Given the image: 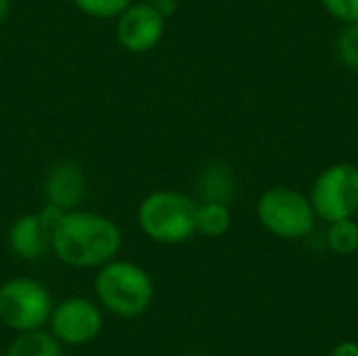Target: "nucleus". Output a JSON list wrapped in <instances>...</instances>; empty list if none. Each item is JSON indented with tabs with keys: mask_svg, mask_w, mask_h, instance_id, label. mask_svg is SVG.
I'll use <instances>...</instances> for the list:
<instances>
[{
	"mask_svg": "<svg viewBox=\"0 0 358 356\" xmlns=\"http://www.w3.org/2000/svg\"><path fill=\"white\" fill-rule=\"evenodd\" d=\"M120 245V229L92 212H65L52 233L55 256L73 269L103 266L115 258Z\"/></svg>",
	"mask_w": 358,
	"mask_h": 356,
	"instance_id": "1",
	"label": "nucleus"
},
{
	"mask_svg": "<svg viewBox=\"0 0 358 356\" xmlns=\"http://www.w3.org/2000/svg\"><path fill=\"white\" fill-rule=\"evenodd\" d=\"M94 294L105 311L115 317L134 319L147 313L153 302V281L136 264L111 260L101 266L94 279Z\"/></svg>",
	"mask_w": 358,
	"mask_h": 356,
	"instance_id": "2",
	"label": "nucleus"
},
{
	"mask_svg": "<svg viewBox=\"0 0 358 356\" xmlns=\"http://www.w3.org/2000/svg\"><path fill=\"white\" fill-rule=\"evenodd\" d=\"M197 204L176 191H155L138 208V225L147 237L159 243H182L197 233Z\"/></svg>",
	"mask_w": 358,
	"mask_h": 356,
	"instance_id": "3",
	"label": "nucleus"
},
{
	"mask_svg": "<svg viewBox=\"0 0 358 356\" xmlns=\"http://www.w3.org/2000/svg\"><path fill=\"white\" fill-rule=\"evenodd\" d=\"M315 210L308 197L289 187H273L258 199V220L281 239H302L315 227Z\"/></svg>",
	"mask_w": 358,
	"mask_h": 356,
	"instance_id": "4",
	"label": "nucleus"
},
{
	"mask_svg": "<svg viewBox=\"0 0 358 356\" xmlns=\"http://www.w3.org/2000/svg\"><path fill=\"white\" fill-rule=\"evenodd\" d=\"M50 313V294L42 283L17 277L0 285V321L15 334L40 329Z\"/></svg>",
	"mask_w": 358,
	"mask_h": 356,
	"instance_id": "5",
	"label": "nucleus"
},
{
	"mask_svg": "<svg viewBox=\"0 0 358 356\" xmlns=\"http://www.w3.org/2000/svg\"><path fill=\"white\" fill-rule=\"evenodd\" d=\"M310 204L321 220L338 222L358 212V166L336 164L319 174L313 185Z\"/></svg>",
	"mask_w": 358,
	"mask_h": 356,
	"instance_id": "6",
	"label": "nucleus"
},
{
	"mask_svg": "<svg viewBox=\"0 0 358 356\" xmlns=\"http://www.w3.org/2000/svg\"><path fill=\"white\" fill-rule=\"evenodd\" d=\"M50 334L65 346H84L103 329L101 308L86 298H67L50 313Z\"/></svg>",
	"mask_w": 358,
	"mask_h": 356,
	"instance_id": "7",
	"label": "nucleus"
},
{
	"mask_svg": "<svg viewBox=\"0 0 358 356\" xmlns=\"http://www.w3.org/2000/svg\"><path fill=\"white\" fill-rule=\"evenodd\" d=\"M63 210L46 204L38 214H25L15 220L8 233L10 252L23 260H38L52 248V233L63 218Z\"/></svg>",
	"mask_w": 358,
	"mask_h": 356,
	"instance_id": "8",
	"label": "nucleus"
},
{
	"mask_svg": "<svg viewBox=\"0 0 358 356\" xmlns=\"http://www.w3.org/2000/svg\"><path fill=\"white\" fill-rule=\"evenodd\" d=\"M164 15L153 2L130 4L117 21V40L130 52L153 48L164 36Z\"/></svg>",
	"mask_w": 358,
	"mask_h": 356,
	"instance_id": "9",
	"label": "nucleus"
},
{
	"mask_svg": "<svg viewBox=\"0 0 358 356\" xmlns=\"http://www.w3.org/2000/svg\"><path fill=\"white\" fill-rule=\"evenodd\" d=\"M86 193V178L78 164L61 162L52 166L44 180V197L50 206L63 212L73 210Z\"/></svg>",
	"mask_w": 358,
	"mask_h": 356,
	"instance_id": "10",
	"label": "nucleus"
},
{
	"mask_svg": "<svg viewBox=\"0 0 358 356\" xmlns=\"http://www.w3.org/2000/svg\"><path fill=\"white\" fill-rule=\"evenodd\" d=\"M6 356H63V346L50 332L34 329L17 334Z\"/></svg>",
	"mask_w": 358,
	"mask_h": 356,
	"instance_id": "11",
	"label": "nucleus"
},
{
	"mask_svg": "<svg viewBox=\"0 0 358 356\" xmlns=\"http://www.w3.org/2000/svg\"><path fill=\"white\" fill-rule=\"evenodd\" d=\"M199 191L203 195V201H216L227 204L233 193V174L222 164H212L203 170Z\"/></svg>",
	"mask_w": 358,
	"mask_h": 356,
	"instance_id": "12",
	"label": "nucleus"
},
{
	"mask_svg": "<svg viewBox=\"0 0 358 356\" xmlns=\"http://www.w3.org/2000/svg\"><path fill=\"white\" fill-rule=\"evenodd\" d=\"M195 227L199 233L208 237H220L229 231L231 227V212L227 204H216V201H203L197 206L195 212Z\"/></svg>",
	"mask_w": 358,
	"mask_h": 356,
	"instance_id": "13",
	"label": "nucleus"
},
{
	"mask_svg": "<svg viewBox=\"0 0 358 356\" xmlns=\"http://www.w3.org/2000/svg\"><path fill=\"white\" fill-rule=\"evenodd\" d=\"M327 243L340 256L355 254L358 250V222H355L352 218L331 222V229L327 233Z\"/></svg>",
	"mask_w": 358,
	"mask_h": 356,
	"instance_id": "14",
	"label": "nucleus"
},
{
	"mask_svg": "<svg viewBox=\"0 0 358 356\" xmlns=\"http://www.w3.org/2000/svg\"><path fill=\"white\" fill-rule=\"evenodd\" d=\"M336 50L338 59L346 67L358 69V23H346V27L338 36Z\"/></svg>",
	"mask_w": 358,
	"mask_h": 356,
	"instance_id": "15",
	"label": "nucleus"
},
{
	"mask_svg": "<svg viewBox=\"0 0 358 356\" xmlns=\"http://www.w3.org/2000/svg\"><path fill=\"white\" fill-rule=\"evenodd\" d=\"M73 4L90 17L105 19L122 15L130 6V0H73Z\"/></svg>",
	"mask_w": 358,
	"mask_h": 356,
	"instance_id": "16",
	"label": "nucleus"
},
{
	"mask_svg": "<svg viewBox=\"0 0 358 356\" xmlns=\"http://www.w3.org/2000/svg\"><path fill=\"white\" fill-rule=\"evenodd\" d=\"M329 15L344 23H358V0H323Z\"/></svg>",
	"mask_w": 358,
	"mask_h": 356,
	"instance_id": "17",
	"label": "nucleus"
},
{
	"mask_svg": "<svg viewBox=\"0 0 358 356\" xmlns=\"http://www.w3.org/2000/svg\"><path fill=\"white\" fill-rule=\"evenodd\" d=\"M329 356H358V344L355 342H342L338 344Z\"/></svg>",
	"mask_w": 358,
	"mask_h": 356,
	"instance_id": "18",
	"label": "nucleus"
},
{
	"mask_svg": "<svg viewBox=\"0 0 358 356\" xmlns=\"http://www.w3.org/2000/svg\"><path fill=\"white\" fill-rule=\"evenodd\" d=\"M8 10H10V0H0V25L8 17Z\"/></svg>",
	"mask_w": 358,
	"mask_h": 356,
	"instance_id": "19",
	"label": "nucleus"
},
{
	"mask_svg": "<svg viewBox=\"0 0 358 356\" xmlns=\"http://www.w3.org/2000/svg\"><path fill=\"white\" fill-rule=\"evenodd\" d=\"M147 2H157V0H147Z\"/></svg>",
	"mask_w": 358,
	"mask_h": 356,
	"instance_id": "20",
	"label": "nucleus"
}]
</instances>
